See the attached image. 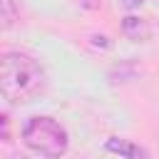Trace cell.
<instances>
[{"instance_id":"cell-1","label":"cell","mask_w":159,"mask_h":159,"mask_svg":"<svg viewBox=\"0 0 159 159\" xmlns=\"http://www.w3.org/2000/svg\"><path fill=\"white\" fill-rule=\"evenodd\" d=\"M45 89V70L25 52H5L0 60V92L10 104H27Z\"/></svg>"},{"instance_id":"cell-2","label":"cell","mask_w":159,"mask_h":159,"mask_svg":"<svg viewBox=\"0 0 159 159\" xmlns=\"http://www.w3.org/2000/svg\"><path fill=\"white\" fill-rule=\"evenodd\" d=\"M20 137H22V144L42 159H60L67 154V147H70L67 129L47 114H35L25 119Z\"/></svg>"},{"instance_id":"cell-3","label":"cell","mask_w":159,"mask_h":159,"mask_svg":"<svg viewBox=\"0 0 159 159\" xmlns=\"http://www.w3.org/2000/svg\"><path fill=\"white\" fill-rule=\"evenodd\" d=\"M104 149L112 154H119L122 159H149L147 149H142L139 144H134L132 139H124V137H109L104 142Z\"/></svg>"},{"instance_id":"cell-4","label":"cell","mask_w":159,"mask_h":159,"mask_svg":"<svg viewBox=\"0 0 159 159\" xmlns=\"http://www.w3.org/2000/svg\"><path fill=\"white\" fill-rule=\"evenodd\" d=\"M122 32H124L129 40H134V42H144V40L152 35V27H149V22H147L144 17L127 15V17L122 20Z\"/></svg>"},{"instance_id":"cell-5","label":"cell","mask_w":159,"mask_h":159,"mask_svg":"<svg viewBox=\"0 0 159 159\" xmlns=\"http://www.w3.org/2000/svg\"><path fill=\"white\" fill-rule=\"evenodd\" d=\"M0 27L2 30H7V27H12V22L17 20V10H15V2L12 0H0Z\"/></svg>"},{"instance_id":"cell-6","label":"cell","mask_w":159,"mask_h":159,"mask_svg":"<svg viewBox=\"0 0 159 159\" xmlns=\"http://www.w3.org/2000/svg\"><path fill=\"white\" fill-rule=\"evenodd\" d=\"M137 5H142V0H124V7H127V10H132V7H137Z\"/></svg>"},{"instance_id":"cell-7","label":"cell","mask_w":159,"mask_h":159,"mask_svg":"<svg viewBox=\"0 0 159 159\" xmlns=\"http://www.w3.org/2000/svg\"><path fill=\"white\" fill-rule=\"evenodd\" d=\"M10 159H32V157H27V154H12Z\"/></svg>"}]
</instances>
